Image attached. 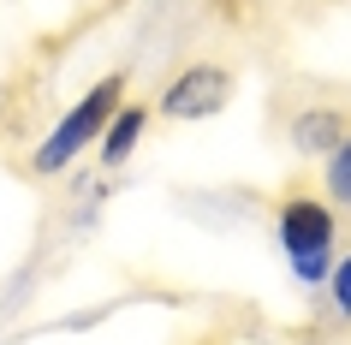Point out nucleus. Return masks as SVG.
Masks as SVG:
<instances>
[{
  "mask_svg": "<svg viewBox=\"0 0 351 345\" xmlns=\"http://www.w3.org/2000/svg\"><path fill=\"white\" fill-rule=\"evenodd\" d=\"M119 95H125V78H119V72L101 78V84H95V90L84 95V102H77L54 131H48V143L36 149V161H30V167H36V173H60L66 161H77V155L108 131V119L119 113Z\"/></svg>",
  "mask_w": 351,
  "mask_h": 345,
  "instance_id": "nucleus-1",
  "label": "nucleus"
},
{
  "mask_svg": "<svg viewBox=\"0 0 351 345\" xmlns=\"http://www.w3.org/2000/svg\"><path fill=\"white\" fill-rule=\"evenodd\" d=\"M280 244H286V256H292V268L304 274V280H322L328 274V256H333V233H339V220H333V202L322 197H286L280 202V220H274Z\"/></svg>",
  "mask_w": 351,
  "mask_h": 345,
  "instance_id": "nucleus-2",
  "label": "nucleus"
},
{
  "mask_svg": "<svg viewBox=\"0 0 351 345\" xmlns=\"http://www.w3.org/2000/svg\"><path fill=\"white\" fill-rule=\"evenodd\" d=\"M232 90H239V78H232V66H215V60H197V66H185L179 78H167V90L155 108L167 113V119H215V113L232 102Z\"/></svg>",
  "mask_w": 351,
  "mask_h": 345,
  "instance_id": "nucleus-3",
  "label": "nucleus"
},
{
  "mask_svg": "<svg viewBox=\"0 0 351 345\" xmlns=\"http://www.w3.org/2000/svg\"><path fill=\"white\" fill-rule=\"evenodd\" d=\"M351 137V108H339V102H304V108L286 113V143L298 149V155H333V149Z\"/></svg>",
  "mask_w": 351,
  "mask_h": 345,
  "instance_id": "nucleus-4",
  "label": "nucleus"
},
{
  "mask_svg": "<svg viewBox=\"0 0 351 345\" xmlns=\"http://www.w3.org/2000/svg\"><path fill=\"white\" fill-rule=\"evenodd\" d=\"M143 119H149V108H137V102L113 113L108 137H101V161H108V167H119V161L131 155V149H137V137H143Z\"/></svg>",
  "mask_w": 351,
  "mask_h": 345,
  "instance_id": "nucleus-5",
  "label": "nucleus"
},
{
  "mask_svg": "<svg viewBox=\"0 0 351 345\" xmlns=\"http://www.w3.org/2000/svg\"><path fill=\"white\" fill-rule=\"evenodd\" d=\"M322 185H328V202L333 209H351V137L339 149H333V155H322Z\"/></svg>",
  "mask_w": 351,
  "mask_h": 345,
  "instance_id": "nucleus-6",
  "label": "nucleus"
},
{
  "mask_svg": "<svg viewBox=\"0 0 351 345\" xmlns=\"http://www.w3.org/2000/svg\"><path fill=\"white\" fill-rule=\"evenodd\" d=\"M328 298H333V309H339V316L351 322V256L339 262V268H333V280H328Z\"/></svg>",
  "mask_w": 351,
  "mask_h": 345,
  "instance_id": "nucleus-7",
  "label": "nucleus"
}]
</instances>
